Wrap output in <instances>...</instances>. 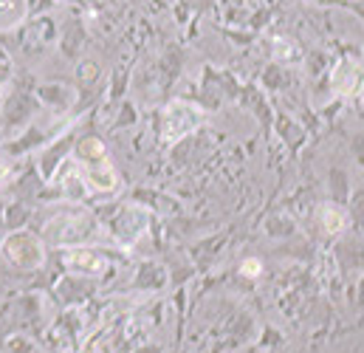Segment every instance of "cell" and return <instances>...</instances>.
Returning a JSON list of instances; mask_svg holds the SVG:
<instances>
[{
	"instance_id": "1",
	"label": "cell",
	"mask_w": 364,
	"mask_h": 353,
	"mask_svg": "<svg viewBox=\"0 0 364 353\" xmlns=\"http://www.w3.org/2000/svg\"><path fill=\"white\" fill-rule=\"evenodd\" d=\"M77 162L85 173L88 186L96 192H110L116 189V170L110 167V159H107V147L102 139L96 136H85L80 144H77Z\"/></svg>"
},
{
	"instance_id": "2",
	"label": "cell",
	"mask_w": 364,
	"mask_h": 353,
	"mask_svg": "<svg viewBox=\"0 0 364 353\" xmlns=\"http://www.w3.org/2000/svg\"><path fill=\"white\" fill-rule=\"evenodd\" d=\"M3 255L17 265V268H37L46 258L43 243L31 232H14L3 241Z\"/></svg>"
},
{
	"instance_id": "3",
	"label": "cell",
	"mask_w": 364,
	"mask_h": 353,
	"mask_svg": "<svg viewBox=\"0 0 364 353\" xmlns=\"http://www.w3.org/2000/svg\"><path fill=\"white\" fill-rule=\"evenodd\" d=\"M328 85H331V90H333L339 99L359 96V93H362V88H364V65H362V60L342 57L336 65H331Z\"/></svg>"
},
{
	"instance_id": "4",
	"label": "cell",
	"mask_w": 364,
	"mask_h": 353,
	"mask_svg": "<svg viewBox=\"0 0 364 353\" xmlns=\"http://www.w3.org/2000/svg\"><path fill=\"white\" fill-rule=\"evenodd\" d=\"M198 125H200V107L198 105L173 102L164 110V139L167 142H178L183 136H189Z\"/></svg>"
},
{
	"instance_id": "5",
	"label": "cell",
	"mask_w": 364,
	"mask_h": 353,
	"mask_svg": "<svg viewBox=\"0 0 364 353\" xmlns=\"http://www.w3.org/2000/svg\"><path fill=\"white\" fill-rule=\"evenodd\" d=\"M240 102H243V105L252 110V116L257 119L260 130L266 133V130L272 127V122H274V110H272V105H269V96H266V90L260 88L257 83H252V85L240 88Z\"/></svg>"
},
{
	"instance_id": "6",
	"label": "cell",
	"mask_w": 364,
	"mask_h": 353,
	"mask_svg": "<svg viewBox=\"0 0 364 353\" xmlns=\"http://www.w3.org/2000/svg\"><path fill=\"white\" fill-rule=\"evenodd\" d=\"M272 127L277 130V136L282 139V144L291 150V156H296L299 153V147L308 142V130L296 122V119H291L288 113H277L272 122Z\"/></svg>"
},
{
	"instance_id": "7",
	"label": "cell",
	"mask_w": 364,
	"mask_h": 353,
	"mask_svg": "<svg viewBox=\"0 0 364 353\" xmlns=\"http://www.w3.org/2000/svg\"><path fill=\"white\" fill-rule=\"evenodd\" d=\"M336 260L342 265V271H364V246H359L356 235H348L336 243Z\"/></svg>"
},
{
	"instance_id": "8",
	"label": "cell",
	"mask_w": 364,
	"mask_h": 353,
	"mask_svg": "<svg viewBox=\"0 0 364 353\" xmlns=\"http://www.w3.org/2000/svg\"><path fill=\"white\" fill-rule=\"evenodd\" d=\"M319 221H322V229L328 238H339L348 232L350 226V218H348V209L345 206H336V204H325L319 209Z\"/></svg>"
},
{
	"instance_id": "9",
	"label": "cell",
	"mask_w": 364,
	"mask_h": 353,
	"mask_svg": "<svg viewBox=\"0 0 364 353\" xmlns=\"http://www.w3.org/2000/svg\"><path fill=\"white\" fill-rule=\"evenodd\" d=\"M350 176H348V170L345 167H331L328 170V198H331V204H336V206H348V201H350Z\"/></svg>"
},
{
	"instance_id": "10",
	"label": "cell",
	"mask_w": 364,
	"mask_h": 353,
	"mask_svg": "<svg viewBox=\"0 0 364 353\" xmlns=\"http://www.w3.org/2000/svg\"><path fill=\"white\" fill-rule=\"evenodd\" d=\"M65 263L71 265V268H77V271H82V274L105 271V258L99 252H93V249H74V252H68Z\"/></svg>"
},
{
	"instance_id": "11",
	"label": "cell",
	"mask_w": 364,
	"mask_h": 353,
	"mask_svg": "<svg viewBox=\"0 0 364 353\" xmlns=\"http://www.w3.org/2000/svg\"><path fill=\"white\" fill-rule=\"evenodd\" d=\"M291 83H294V77H291V71L282 63H269L263 68V74H260V88L269 90V93H279V90L288 88Z\"/></svg>"
},
{
	"instance_id": "12",
	"label": "cell",
	"mask_w": 364,
	"mask_h": 353,
	"mask_svg": "<svg viewBox=\"0 0 364 353\" xmlns=\"http://www.w3.org/2000/svg\"><path fill=\"white\" fill-rule=\"evenodd\" d=\"M263 229H266V235H269V238H277V241H285V238H291V235L296 232L294 221H291L288 215H282V212H277V215H269Z\"/></svg>"
},
{
	"instance_id": "13",
	"label": "cell",
	"mask_w": 364,
	"mask_h": 353,
	"mask_svg": "<svg viewBox=\"0 0 364 353\" xmlns=\"http://www.w3.org/2000/svg\"><path fill=\"white\" fill-rule=\"evenodd\" d=\"M345 209H348V218H350L353 229H362L364 232V186L356 189V192H350V201H348Z\"/></svg>"
},
{
	"instance_id": "14",
	"label": "cell",
	"mask_w": 364,
	"mask_h": 353,
	"mask_svg": "<svg viewBox=\"0 0 364 353\" xmlns=\"http://www.w3.org/2000/svg\"><path fill=\"white\" fill-rule=\"evenodd\" d=\"M26 0H0V26H11L23 17Z\"/></svg>"
},
{
	"instance_id": "15",
	"label": "cell",
	"mask_w": 364,
	"mask_h": 353,
	"mask_svg": "<svg viewBox=\"0 0 364 353\" xmlns=\"http://www.w3.org/2000/svg\"><path fill=\"white\" fill-rule=\"evenodd\" d=\"M263 271H266V263H263V258H246L243 263L237 265V274L243 277V280H260L263 277Z\"/></svg>"
},
{
	"instance_id": "16",
	"label": "cell",
	"mask_w": 364,
	"mask_h": 353,
	"mask_svg": "<svg viewBox=\"0 0 364 353\" xmlns=\"http://www.w3.org/2000/svg\"><path fill=\"white\" fill-rule=\"evenodd\" d=\"M331 68V57L325 54V51H311L308 54V74L311 77H319V74H325Z\"/></svg>"
},
{
	"instance_id": "17",
	"label": "cell",
	"mask_w": 364,
	"mask_h": 353,
	"mask_svg": "<svg viewBox=\"0 0 364 353\" xmlns=\"http://www.w3.org/2000/svg\"><path fill=\"white\" fill-rule=\"evenodd\" d=\"M282 345V334H279V328H274V325H266L263 331H260V348H279Z\"/></svg>"
},
{
	"instance_id": "18",
	"label": "cell",
	"mask_w": 364,
	"mask_h": 353,
	"mask_svg": "<svg viewBox=\"0 0 364 353\" xmlns=\"http://www.w3.org/2000/svg\"><path fill=\"white\" fill-rule=\"evenodd\" d=\"M269 20H272V9H266V6H263V9H257V11L252 14V23H249V26H252V31H260Z\"/></svg>"
},
{
	"instance_id": "19",
	"label": "cell",
	"mask_w": 364,
	"mask_h": 353,
	"mask_svg": "<svg viewBox=\"0 0 364 353\" xmlns=\"http://www.w3.org/2000/svg\"><path fill=\"white\" fill-rule=\"evenodd\" d=\"M350 153H353L356 164L364 167V133H359V136H353V139H350Z\"/></svg>"
},
{
	"instance_id": "20",
	"label": "cell",
	"mask_w": 364,
	"mask_h": 353,
	"mask_svg": "<svg viewBox=\"0 0 364 353\" xmlns=\"http://www.w3.org/2000/svg\"><path fill=\"white\" fill-rule=\"evenodd\" d=\"M359 305H364V274L359 277Z\"/></svg>"
}]
</instances>
